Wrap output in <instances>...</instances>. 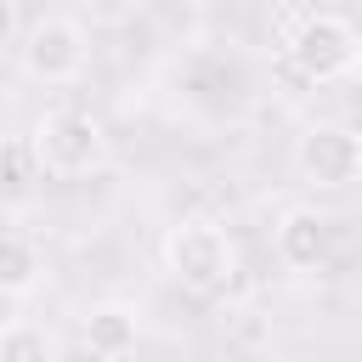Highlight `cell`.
Instances as JSON below:
<instances>
[{"label": "cell", "mask_w": 362, "mask_h": 362, "mask_svg": "<svg viewBox=\"0 0 362 362\" xmlns=\"http://www.w3.org/2000/svg\"><path fill=\"white\" fill-rule=\"evenodd\" d=\"M158 255H164V272L181 288H192V294H226L232 277H238V243H232V232L215 226V221H204V215L175 221L164 232Z\"/></svg>", "instance_id": "1"}, {"label": "cell", "mask_w": 362, "mask_h": 362, "mask_svg": "<svg viewBox=\"0 0 362 362\" xmlns=\"http://www.w3.org/2000/svg\"><path fill=\"white\" fill-rule=\"evenodd\" d=\"M288 62L305 85H334V79H351L356 62H362V34L351 17L339 11H311L300 17V28L288 34Z\"/></svg>", "instance_id": "2"}, {"label": "cell", "mask_w": 362, "mask_h": 362, "mask_svg": "<svg viewBox=\"0 0 362 362\" xmlns=\"http://www.w3.org/2000/svg\"><path fill=\"white\" fill-rule=\"evenodd\" d=\"M107 158V136L90 113L79 107H51L40 124H34V164L57 181H79L90 170H102Z\"/></svg>", "instance_id": "3"}, {"label": "cell", "mask_w": 362, "mask_h": 362, "mask_svg": "<svg viewBox=\"0 0 362 362\" xmlns=\"http://www.w3.org/2000/svg\"><path fill=\"white\" fill-rule=\"evenodd\" d=\"M294 175L317 192H345L362 181V136L339 119H317L294 136Z\"/></svg>", "instance_id": "4"}, {"label": "cell", "mask_w": 362, "mask_h": 362, "mask_svg": "<svg viewBox=\"0 0 362 362\" xmlns=\"http://www.w3.org/2000/svg\"><path fill=\"white\" fill-rule=\"evenodd\" d=\"M17 51H23V74L40 79V85H74L85 74V62H90V40H85V28L74 17H40V23H28V34H23Z\"/></svg>", "instance_id": "5"}, {"label": "cell", "mask_w": 362, "mask_h": 362, "mask_svg": "<svg viewBox=\"0 0 362 362\" xmlns=\"http://www.w3.org/2000/svg\"><path fill=\"white\" fill-rule=\"evenodd\" d=\"M272 255H277L288 272H317V266L334 255V215H322L317 204L283 209L277 226H272Z\"/></svg>", "instance_id": "6"}, {"label": "cell", "mask_w": 362, "mask_h": 362, "mask_svg": "<svg viewBox=\"0 0 362 362\" xmlns=\"http://www.w3.org/2000/svg\"><path fill=\"white\" fill-rule=\"evenodd\" d=\"M79 334H85V351L102 356V362H124L136 345H141V311L124 305V300H102L79 317Z\"/></svg>", "instance_id": "7"}, {"label": "cell", "mask_w": 362, "mask_h": 362, "mask_svg": "<svg viewBox=\"0 0 362 362\" xmlns=\"http://www.w3.org/2000/svg\"><path fill=\"white\" fill-rule=\"evenodd\" d=\"M40 277H45V255H40V243L23 238V232H0V300H23V294H34Z\"/></svg>", "instance_id": "8"}, {"label": "cell", "mask_w": 362, "mask_h": 362, "mask_svg": "<svg viewBox=\"0 0 362 362\" xmlns=\"http://www.w3.org/2000/svg\"><path fill=\"white\" fill-rule=\"evenodd\" d=\"M0 362H57V339L34 317H11L0 328Z\"/></svg>", "instance_id": "9"}, {"label": "cell", "mask_w": 362, "mask_h": 362, "mask_svg": "<svg viewBox=\"0 0 362 362\" xmlns=\"http://www.w3.org/2000/svg\"><path fill=\"white\" fill-rule=\"evenodd\" d=\"M17 34V0H0V45Z\"/></svg>", "instance_id": "10"}, {"label": "cell", "mask_w": 362, "mask_h": 362, "mask_svg": "<svg viewBox=\"0 0 362 362\" xmlns=\"http://www.w3.org/2000/svg\"><path fill=\"white\" fill-rule=\"evenodd\" d=\"M124 6H153V0H124Z\"/></svg>", "instance_id": "11"}, {"label": "cell", "mask_w": 362, "mask_h": 362, "mask_svg": "<svg viewBox=\"0 0 362 362\" xmlns=\"http://www.w3.org/2000/svg\"><path fill=\"white\" fill-rule=\"evenodd\" d=\"M260 362H277V356H260Z\"/></svg>", "instance_id": "12"}, {"label": "cell", "mask_w": 362, "mask_h": 362, "mask_svg": "<svg viewBox=\"0 0 362 362\" xmlns=\"http://www.w3.org/2000/svg\"><path fill=\"white\" fill-rule=\"evenodd\" d=\"M356 74H362V62H356Z\"/></svg>", "instance_id": "13"}]
</instances>
